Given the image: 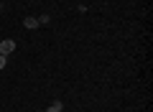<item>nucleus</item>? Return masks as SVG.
<instances>
[{"mask_svg": "<svg viewBox=\"0 0 153 112\" xmlns=\"http://www.w3.org/2000/svg\"><path fill=\"white\" fill-rule=\"evenodd\" d=\"M13 51H16V41H13V38H5V41H0V53H3V56H10Z\"/></svg>", "mask_w": 153, "mask_h": 112, "instance_id": "1", "label": "nucleus"}, {"mask_svg": "<svg viewBox=\"0 0 153 112\" xmlns=\"http://www.w3.org/2000/svg\"><path fill=\"white\" fill-rule=\"evenodd\" d=\"M23 26H26L28 31H36V28H38V18H33V16H26V18H23Z\"/></svg>", "mask_w": 153, "mask_h": 112, "instance_id": "2", "label": "nucleus"}, {"mask_svg": "<svg viewBox=\"0 0 153 112\" xmlns=\"http://www.w3.org/2000/svg\"><path fill=\"white\" fill-rule=\"evenodd\" d=\"M51 23V16H38V26H49Z\"/></svg>", "mask_w": 153, "mask_h": 112, "instance_id": "3", "label": "nucleus"}, {"mask_svg": "<svg viewBox=\"0 0 153 112\" xmlns=\"http://www.w3.org/2000/svg\"><path fill=\"white\" fill-rule=\"evenodd\" d=\"M5 66H8V56H3V53H0V71L5 69Z\"/></svg>", "mask_w": 153, "mask_h": 112, "instance_id": "4", "label": "nucleus"}, {"mask_svg": "<svg viewBox=\"0 0 153 112\" xmlns=\"http://www.w3.org/2000/svg\"><path fill=\"white\" fill-rule=\"evenodd\" d=\"M0 10H5V5H3V3H0Z\"/></svg>", "mask_w": 153, "mask_h": 112, "instance_id": "5", "label": "nucleus"}, {"mask_svg": "<svg viewBox=\"0 0 153 112\" xmlns=\"http://www.w3.org/2000/svg\"><path fill=\"white\" fill-rule=\"evenodd\" d=\"M61 112H64V110H61Z\"/></svg>", "mask_w": 153, "mask_h": 112, "instance_id": "6", "label": "nucleus"}, {"mask_svg": "<svg viewBox=\"0 0 153 112\" xmlns=\"http://www.w3.org/2000/svg\"><path fill=\"white\" fill-rule=\"evenodd\" d=\"M44 112H46V110H44Z\"/></svg>", "mask_w": 153, "mask_h": 112, "instance_id": "7", "label": "nucleus"}]
</instances>
